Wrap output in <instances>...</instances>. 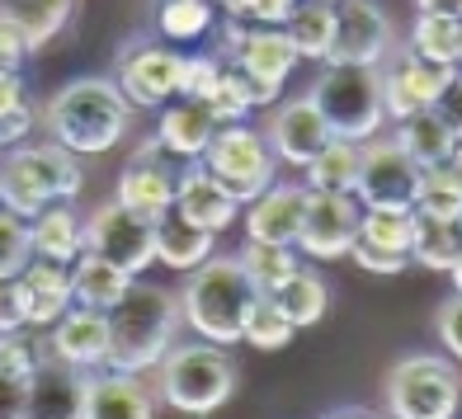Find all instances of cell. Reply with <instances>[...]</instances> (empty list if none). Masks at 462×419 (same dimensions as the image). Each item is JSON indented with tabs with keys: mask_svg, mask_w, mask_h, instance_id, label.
I'll return each instance as SVG.
<instances>
[{
	"mask_svg": "<svg viewBox=\"0 0 462 419\" xmlns=\"http://www.w3.org/2000/svg\"><path fill=\"white\" fill-rule=\"evenodd\" d=\"M133 104L109 76H76L43 104V128L76 156H104L128 137Z\"/></svg>",
	"mask_w": 462,
	"mask_h": 419,
	"instance_id": "obj_1",
	"label": "cell"
},
{
	"mask_svg": "<svg viewBox=\"0 0 462 419\" xmlns=\"http://www.w3.org/2000/svg\"><path fill=\"white\" fill-rule=\"evenodd\" d=\"M264 292L255 287V278L241 269L236 255H208L199 269H189V283L180 292V311L184 325L199 334V340L213 344H241L250 311L260 306Z\"/></svg>",
	"mask_w": 462,
	"mask_h": 419,
	"instance_id": "obj_2",
	"label": "cell"
},
{
	"mask_svg": "<svg viewBox=\"0 0 462 419\" xmlns=\"http://www.w3.org/2000/svg\"><path fill=\"white\" fill-rule=\"evenodd\" d=\"M104 316H109V363L104 368H118V372H152L165 359V349L180 340V325H184L175 292L142 278H133L128 292Z\"/></svg>",
	"mask_w": 462,
	"mask_h": 419,
	"instance_id": "obj_3",
	"label": "cell"
},
{
	"mask_svg": "<svg viewBox=\"0 0 462 419\" xmlns=\"http://www.w3.org/2000/svg\"><path fill=\"white\" fill-rule=\"evenodd\" d=\"M86 188L80 175V156L67 151L61 141H19L0 151V207L19 217H38L57 198H76Z\"/></svg>",
	"mask_w": 462,
	"mask_h": 419,
	"instance_id": "obj_4",
	"label": "cell"
},
{
	"mask_svg": "<svg viewBox=\"0 0 462 419\" xmlns=\"http://www.w3.org/2000/svg\"><path fill=\"white\" fill-rule=\"evenodd\" d=\"M236 391V363L226 359V344L213 340H189L171 344L156 363V396L161 405L180 414H213Z\"/></svg>",
	"mask_w": 462,
	"mask_h": 419,
	"instance_id": "obj_5",
	"label": "cell"
},
{
	"mask_svg": "<svg viewBox=\"0 0 462 419\" xmlns=\"http://www.w3.org/2000/svg\"><path fill=\"white\" fill-rule=\"evenodd\" d=\"M311 104L326 114L330 132L345 141H368L387 128L383 109V76L377 67H354V61H326V71L307 86Z\"/></svg>",
	"mask_w": 462,
	"mask_h": 419,
	"instance_id": "obj_6",
	"label": "cell"
},
{
	"mask_svg": "<svg viewBox=\"0 0 462 419\" xmlns=\"http://www.w3.org/2000/svg\"><path fill=\"white\" fill-rule=\"evenodd\" d=\"M383 405L396 419H453L462 405V377L439 353H411L387 372Z\"/></svg>",
	"mask_w": 462,
	"mask_h": 419,
	"instance_id": "obj_7",
	"label": "cell"
},
{
	"mask_svg": "<svg viewBox=\"0 0 462 419\" xmlns=\"http://www.w3.org/2000/svg\"><path fill=\"white\" fill-rule=\"evenodd\" d=\"M199 160L231 188L236 203L260 198L264 188L274 184V175H279V160H274V151H269L264 132L250 128V123H222Z\"/></svg>",
	"mask_w": 462,
	"mask_h": 419,
	"instance_id": "obj_8",
	"label": "cell"
},
{
	"mask_svg": "<svg viewBox=\"0 0 462 419\" xmlns=\"http://www.w3.org/2000/svg\"><path fill=\"white\" fill-rule=\"evenodd\" d=\"M420 165L402 151L396 137H368L359 141V179H354V198L373 213H415L420 194Z\"/></svg>",
	"mask_w": 462,
	"mask_h": 419,
	"instance_id": "obj_9",
	"label": "cell"
},
{
	"mask_svg": "<svg viewBox=\"0 0 462 419\" xmlns=\"http://www.w3.org/2000/svg\"><path fill=\"white\" fill-rule=\"evenodd\" d=\"M80 232H86V250L104 255L133 278H142L156 260V217H146V213H137V207L118 203V198L99 203L95 213L80 222Z\"/></svg>",
	"mask_w": 462,
	"mask_h": 419,
	"instance_id": "obj_10",
	"label": "cell"
},
{
	"mask_svg": "<svg viewBox=\"0 0 462 419\" xmlns=\"http://www.w3.org/2000/svg\"><path fill=\"white\" fill-rule=\"evenodd\" d=\"M383 109H387V123H402L406 114L415 109H434V99L444 95V86L457 76V67H439V61L420 57L415 48H392L383 57Z\"/></svg>",
	"mask_w": 462,
	"mask_h": 419,
	"instance_id": "obj_11",
	"label": "cell"
},
{
	"mask_svg": "<svg viewBox=\"0 0 462 419\" xmlns=\"http://www.w3.org/2000/svg\"><path fill=\"white\" fill-rule=\"evenodd\" d=\"M396 48V29L377 0H340L335 5V33L326 61H354V67H383Z\"/></svg>",
	"mask_w": 462,
	"mask_h": 419,
	"instance_id": "obj_12",
	"label": "cell"
},
{
	"mask_svg": "<svg viewBox=\"0 0 462 419\" xmlns=\"http://www.w3.org/2000/svg\"><path fill=\"white\" fill-rule=\"evenodd\" d=\"M118 90L128 95L133 109H161L165 99H175L180 90V52L171 43H128L118 52V67H114Z\"/></svg>",
	"mask_w": 462,
	"mask_h": 419,
	"instance_id": "obj_13",
	"label": "cell"
},
{
	"mask_svg": "<svg viewBox=\"0 0 462 419\" xmlns=\"http://www.w3.org/2000/svg\"><path fill=\"white\" fill-rule=\"evenodd\" d=\"M226 61H236V67L245 71V80L260 90V104H274L302 57H298V48H292V38H288L283 24H250L245 38H241V48L231 52Z\"/></svg>",
	"mask_w": 462,
	"mask_h": 419,
	"instance_id": "obj_14",
	"label": "cell"
},
{
	"mask_svg": "<svg viewBox=\"0 0 462 419\" xmlns=\"http://www.w3.org/2000/svg\"><path fill=\"white\" fill-rule=\"evenodd\" d=\"M359 198L354 194H311L298 232V250L311 260H345L359 236Z\"/></svg>",
	"mask_w": 462,
	"mask_h": 419,
	"instance_id": "obj_15",
	"label": "cell"
},
{
	"mask_svg": "<svg viewBox=\"0 0 462 419\" xmlns=\"http://www.w3.org/2000/svg\"><path fill=\"white\" fill-rule=\"evenodd\" d=\"M161 410V396L142 382V372L95 368L80 387V419H152Z\"/></svg>",
	"mask_w": 462,
	"mask_h": 419,
	"instance_id": "obj_16",
	"label": "cell"
},
{
	"mask_svg": "<svg viewBox=\"0 0 462 419\" xmlns=\"http://www.w3.org/2000/svg\"><path fill=\"white\" fill-rule=\"evenodd\" d=\"M43 344H48L52 359L71 363V368H80V372H95V368L109 363V316H104V311H95V306L71 302V306L48 325V340H43Z\"/></svg>",
	"mask_w": 462,
	"mask_h": 419,
	"instance_id": "obj_17",
	"label": "cell"
},
{
	"mask_svg": "<svg viewBox=\"0 0 462 419\" xmlns=\"http://www.w3.org/2000/svg\"><path fill=\"white\" fill-rule=\"evenodd\" d=\"M330 137H335V132H330L326 114L311 104V95H298V99L279 104L274 118H269V128H264V141H269V151H274V160L298 165V170L321 151Z\"/></svg>",
	"mask_w": 462,
	"mask_h": 419,
	"instance_id": "obj_18",
	"label": "cell"
},
{
	"mask_svg": "<svg viewBox=\"0 0 462 419\" xmlns=\"http://www.w3.org/2000/svg\"><path fill=\"white\" fill-rule=\"evenodd\" d=\"M175 179H180V165L165 160V151H161L156 137H146V141L137 146V156L123 165L118 194H114V198L128 203V207H137V213H146V217H161L165 207L175 203Z\"/></svg>",
	"mask_w": 462,
	"mask_h": 419,
	"instance_id": "obj_19",
	"label": "cell"
},
{
	"mask_svg": "<svg viewBox=\"0 0 462 419\" xmlns=\"http://www.w3.org/2000/svg\"><path fill=\"white\" fill-rule=\"evenodd\" d=\"M175 213H184L194 226H203V232L222 236L226 226H236L241 217V203L231 198V188L208 170L203 160H189L180 165V179H175Z\"/></svg>",
	"mask_w": 462,
	"mask_h": 419,
	"instance_id": "obj_20",
	"label": "cell"
},
{
	"mask_svg": "<svg viewBox=\"0 0 462 419\" xmlns=\"http://www.w3.org/2000/svg\"><path fill=\"white\" fill-rule=\"evenodd\" d=\"M222 123L213 118L203 99H189V95H175L161 104V118H156V141L171 160H199L208 151V141Z\"/></svg>",
	"mask_w": 462,
	"mask_h": 419,
	"instance_id": "obj_21",
	"label": "cell"
},
{
	"mask_svg": "<svg viewBox=\"0 0 462 419\" xmlns=\"http://www.w3.org/2000/svg\"><path fill=\"white\" fill-rule=\"evenodd\" d=\"M307 184H269L260 198L245 203V236L250 241H283L298 245L302 217H307Z\"/></svg>",
	"mask_w": 462,
	"mask_h": 419,
	"instance_id": "obj_22",
	"label": "cell"
},
{
	"mask_svg": "<svg viewBox=\"0 0 462 419\" xmlns=\"http://www.w3.org/2000/svg\"><path fill=\"white\" fill-rule=\"evenodd\" d=\"M80 387H86V372L43 353V363L29 377V414L43 419H80Z\"/></svg>",
	"mask_w": 462,
	"mask_h": 419,
	"instance_id": "obj_23",
	"label": "cell"
},
{
	"mask_svg": "<svg viewBox=\"0 0 462 419\" xmlns=\"http://www.w3.org/2000/svg\"><path fill=\"white\" fill-rule=\"evenodd\" d=\"M208 255H217V236L194 226L184 213H175V207H165L156 217V260L165 269H175V274H189V269H199Z\"/></svg>",
	"mask_w": 462,
	"mask_h": 419,
	"instance_id": "obj_24",
	"label": "cell"
},
{
	"mask_svg": "<svg viewBox=\"0 0 462 419\" xmlns=\"http://www.w3.org/2000/svg\"><path fill=\"white\" fill-rule=\"evenodd\" d=\"M80 222H86V217H76V207H71L67 198L48 203L38 217H29L33 255L57 260V264H71V260L80 255V250H86V232H80Z\"/></svg>",
	"mask_w": 462,
	"mask_h": 419,
	"instance_id": "obj_25",
	"label": "cell"
},
{
	"mask_svg": "<svg viewBox=\"0 0 462 419\" xmlns=\"http://www.w3.org/2000/svg\"><path fill=\"white\" fill-rule=\"evenodd\" d=\"M128 283H133V274H123L118 264H109L104 255H95V250H80L71 260V302H80V306L109 311L123 292H128Z\"/></svg>",
	"mask_w": 462,
	"mask_h": 419,
	"instance_id": "obj_26",
	"label": "cell"
},
{
	"mask_svg": "<svg viewBox=\"0 0 462 419\" xmlns=\"http://www.w3.org/2000/svg\"><path fill=\"white\" fill-rule=\"evenodd\" d=\"M217 0H156V14L152 24L161 33V43L171 48H189V43H203L217 24Z\"/></svg>",
	"mask_w": 462,
	"mask_h": 419,
	"instance_id": "obj_27",
	"label": "cell"
},
{
	"mask_svg": "<svg viewBox=\"0 0 462 419\" xmlns=\"http://www.w3.org/2000/svg\"><path fill=\"white\" fill-rule=\"evenodd\" d=\"M354 179H359V141H345V137H330L302 165V184L311 194H354Z\"/></svg>",
	"mask_w": 462,
	"mask_h": 419,
	"instance_id": "obj_28",
	"label": "cell"
},
{
	"mask_svg": "<svg viewBox=\"0 0 462 419\" xmlns=\"http://www.w3.org/2000/svg\"><path fill=\"white\" fill-rule=\"evenodd\" d=\"M264 297L274 302L298 330L302 325H317L326 311H330V287H326V278L317 274V269H298V274H288L274 292H264Z\"/></svg>",
	"mask_w": 462,
	"mask_h": 419,
	"instance_id": "obj_29",
	"label": "cell"
},
{
	"mask_svg": "<svg viewBox=\"0 0 462 419\" xmlns=\"http://www.w3.org/2000/svg\"><path fill=\"white\" fill-rule=\"evenodd\" d=\"M396 141H402V151L420 165V170H430V165H439L453 146H457V137L448 132V123L439 118L434 109H415V114H406L402 123H396V132H392Z\"/></svg>",
	"mask_w": 462,
	"mask_h": 419,
	"instance_id": "obj_30",
	"label": "cell"
},
{
	"mask_svg": "<svg viewBox=\"0 0 462 419\" xmlns=\"http://www.w3.org/2000/svg\"><path fill=\"white\" fill-rule=\"evenodd\" d=\"M462 250V226L444 222V217H425L415 213V241H411V264L434 269V274H448L453 260Z\"/></svg>",
	"mask_w": 462,
	"mask_h": 419,
	"instance_id": "obj_31",
	"label": "cell"
},
{
	"mask_svg": "<svg viewBox=\"0 0 462 419\" xmlns=\"http://www.w3.org/2000/svg\"><path fill=\"white\" fill-rule=\"evenodd\" d=\"M236 260H241L245 274L255 278L260 292H274L288 274H298V269H302L298 245H283V241H250L245 236V245L236 250Z\"/></svg>",
	"mask_w": 462,
	"mask_h": 419,
	"instance_id": "obj_32",
	"label": "cell"
},
{
	"mask_svg": "<svg viewBox=\"0 0 462 419\" xmlns=\"http://www.w3.org/2000/svg\"><path fill=\"white\" fill-rule=\"evenodd\" d=\"M283 29H288V38H292V48H298V57L326 61L330 33H335V5H326V0H298V10L288 14Z\"/></svg>",
	"mask_w": 462,
	"mask_h": 419,
	"instance_id": "obj_33",
	"label": "cell"
},
{
	"mask_svg": "<svg viewBox=\"0 0 462 419\" xmlns=\"http://www.w3.org/2000/svg\"><path fill=\"white\" fill-rule=\"evenodd\" d=\"M80 0H0V14H14L19 24L33 33V48L43 52L52 38L71 24Z\"/></svg>",
	"mask_w": 462,
	"mask_h": 419,
	"instance_id": "obj_34",
	"label": "cell"
},
{
	"mask_svg": "<svg viewBox=\"0 0 462 419\" xmlns=\"http://www.w3.org/2000/svg\"><path fill=\"white\" fill-rule=\"evenodd\" d=\"M411 48L420 57L439 61V67H457L462 57V19L453 14H415V29H411Z\"/></svg>",
	"mask_w": 462,
	"mask_h": 419,
	"instance_id": "obj_35",
	"label": "cell"
},
{
	"mask_svg": "<svg viewBox=\"0 0 462 419\" xmlns=\"http://www.w3.org/2000/svg\"><path fill=\"white\" fill-rule=\"evenodd\" d=\"M364 245H377V250H402L411 255V241H415V213H373L364 207L359 213V236Z\"/></svg>",
	"mask_w": 462,
	"mask_h": 419,
	"instance_id": "obj_36",
	"label": "cell"
},
{
	"mask_svg": "<svg viewBox=\"0 0 462 419\" xmlns=\"http://www.w3.org/2000/svg\"><path fill=\"white\" fill-rule=\"evenodd\" d=\"M292 334H298V325H292L269 297H260V306L250 311V325H245V344L255 353H279V349L292 344Z\"/></svg>",
	"mask_w": 462,
	"mask_h": 419,
	"instance_id": "obj_37",
	"label": "cell"
},
{
	"mask_svg": "<svg viewBox=\"0 0 462 419\" xmlns=\"http://www.w3.org/2000/svg\"><path fill=\"white\" fill-rule=\"evenodd\" d=\"M33 260V241H29V217L0 207V278H14L19 269Z\"/></svg>",
	"mask_w": 462,
	"mask_h": 419,
	"instance_id": "obj_38",
	"label": "cell"
},
{
	"mask_svg": "<svg viewBox=\"0 0 462 419\" xmlns=\"http://www.w3.org/2000/svg\"><path fill=\"white\" fill-rule=\"evenodd\" d=\"M217 10L241 19V24H288L298 0H217Z\"/></svg>",
	"mask_w": 462,
	"mask_h": 419,
	"instance_id": "obj_39",
	"label": "cell"
},
{
	"mask_svg": "<svg viewBox=\"0 0 462 419\" xmlns=\"http://www.w3.org/2000/svg\"><path fill=\"white\" fill-rule=\"evenodd\" d=\"M349 260L359 264L364 274H377V278H396L411 269V255H402V250H377V245H364V241L349 245Z\"/></svg>",
	"mask_w": 462,
	"mask_h": 419,
	"instance_id": "obj_40",
	"label": "cell"
},
{
	"mask_svg": "<svg viewBox=\"0 0 462 419\" xmlns=\"http://www.w3.org/2000/svg\"><path fill=\"white\" fill-rule=\"evenodd\" d=\"M33 33L19 24L14 14H0V67H19L24 57H33Z\"/></svg>",
	"mask_w": 462,
	"mask_h": 419,
	"instance_id": "obj_41",
	"label": "cell"
},
{
	"mask_svg": "<svg viewBox=\"0 0 462 419\" xmlns=\"http://www.w3.org/2000/svg\"><path fill=\"white\" fill-rule=\"evenodd\" d=\"M33 128H38V109H33L29 95H24L14 109L0 114V151H10V146H19V141H29Z\"/></svg>",
	"mask_w": 462,
	"mask_h": 419,
	"instance_id": "obj_42",
	"label": "cell"
},
{
	"mask_svg": "<svg viewBox=\"0 0 462 419\" xmlns=\"http://www.w3.org/2000/svg\"><path fill=\"white\" fill-rule=\"evenodd\" d=\"M434 334H439V344H444L453 359L462 363V292H453V297L439 306V316H434Z\"/></svg>",
	"mask_w": 462,
	"mask_h": 419,
	"instance_id": "obj_43",
	"label": "cell"
},
{
	"mask_svg": "<svg viewBox=\"0 0 462 419\" xmlns=\"http://www.w3.org/2000/svg\"><path fill=\"white\" fill-rule=\"evenodd\" d=\"M29 316H24V283L14 278H0V334H10V330H24Z\"/></svg>",
	"mask_w": 462,
	"mask_h": 419,
	"instance_id": "obj_44",
	"label": "cell"
},
{
	"mask_svg": "<svg viewBox=\"0 0 462 419\" xmlns=\"http://www.w3.org/2000/svg\"><path fill=\"white\" fill-rule=\"evenodd\" d=\"M29 414V377L0 372V419H24Z\"/></svg>",
	"mask_w": 462,
	"mask_h": 419,
	"instance_id": "obj_45",
	"label": "cell"
},
{
	"mask_svg": "<svg viewBox=\"0 0 462 419\" xmlns=\"http://www.w3.org/2000/svg\"><path fill=\"white\" fill-rule=\"evenodd\" d=\"M434 114L444 118V123H448V132L462 141V67H457V76L444 86V95L434 99Z\"/></svg>",
	"mask_w": 462,
	"mask_h": 419,
	"instance_id": "obj_46",
	"label": "cell"
},
{
	"mask_svg": "<svg viewBox=\"0 0 462 419\" xmlns=\"http://www.w3.org/2000/svg\"><path fill=\"white\" fill-rule=\"evenodd\" d=\"M425 175H434L439 184H448V188H457V194H462V141H457V146H453V151H448L444 160H439V165H430Z\"/></svg>",
	"mask_w": 462,
	"mask_h": 419,
	"instance_id": "obj_47",
	"label": "cell"
},
{
	"mask_svg": "<svg viewBox=\"0 0 462 419\" xmlns=\"http://www.w3.org/2000/svg\"><path fill=\"white\" fill-rule=\"evenodd\" d=\"M19 99H24V76H19V67H0V114L14 109Z\"/></svg>",
	"mask_w": 462,
	"mask_h": 419,
	"instance_id": "obj_48",
	"label": "cell"
},
{
	"mask_svg": "<svg viewBox=\"0 0 462 419\" xmlns=\"http://www.w3.org/2000/svg\"><path fill=\"white\" fill-rule=\"evenodd\" d=\"M415 10H425V14H453V19H462V0H415Z\"/></svg>",
	"mask_w": 462,
	"mask_h": 419,
	"instance_id": "obj_49",
	"label": "cell"
},
{
	"mask_svg": "<svg viewBox=\"0 0 462 419\" xmlns=\"http://www.w3.org/2000/svg\"><path fill=\"white\" fill-rule=\"evenodd\" d=\"M448 278H453V292H462V250H457V260H453V269H448Z\"/></svg>",
	"mask_w": 462,
	"mask_h": 419,
	"instance_id": "obj_50",
	"label": "cell"
},
{
	"mask_svg": "<svg viewBox=\"0 0 462 419\" xmlns=\"http://www.w3.org/2000/svg\"><path fill=\"white\" fill-rule=\"evenodd\" d=\"M326 5H340V0H326Z\"/></svg>",
	"mask_w": 462,
	"mask_h": 419,
	"instance_id": "obj_51",
	"label": "cell"
},
{
	"mask_svg": "<svg viewBox=\"0 0 462 419\" xmlns=\"http://www.w3.org/2000/svg\"><path fill=\"white\" fill-rule=\"evenodd\" d=\"M457 226H462V213H457Z\"/></svg>",
	"mask_w": 462,
	"mask_h": 419,
	"instance_id": "obj_52",
	"label": "cell"
},
{
	"mask_svg": "<svg viewBox=\"0 0 462 419\" xmlns=\"http://www.w3.org/2000/svg\"><path fill=\"white\" fill-rule=\"evenodd\" d=\"M457 67H462V57H457Z\"/></svg>",
	"mask_w": 462,
	"mask_h": 419,
	"instance_id": "obj_53",
	"label": "cell"
}]
</instances>
